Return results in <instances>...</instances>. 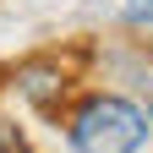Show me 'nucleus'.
<instances>
[{
  "label": "nucleus",
  "mask_w": 153,
  "mask_h": 153,
  "mask_svg": "<svg viewBox=\"0 0 153 153\" xmlns=\"http://www.w3.org/2000/svg\"><path fill=\"white\" fill-rule=\"evenodd\" d=\"M71 153H137L148 142V115L131 99H115V93H93L71 109L66 126Z\"/></svg>",
  "instance_id": "1"
},
{
  "label": "nucleus",
  "mask_w": 153,
  "mask_h": 153,
  "mask_svg": "<svg viewBox=\"0 0 153 153\" xmlns=\"http://www.w3.org/2000/svg\"><path fill=\"white\" fill-rule=\"evenodd\" d=\"M11 82H16V93H27L38 109H55V104L66 99V76L55 71V66H22Z\"/></svg>",
  "instance_id": "2"
},
{
  "label": "nucleus",
  "mask_w": 153,
  "mask_h": 153,
  "mask_svg": "<svg viewBox=\"0 0 153 153\" xmlns=\"http://www.w3.org/2000/svg\"><path fill=\"white\" fill-rule=\"evenodd\" d=\"M0 153H27V148H22V142H16V137H11V131H6V126H0Z\"/></svg>",
  "instance_id": "3"
},
{
  "label": "nucleus",
  "mask_w": 153,
  "mask_h": 153,
  "mask_svg": "<svg viewBox=\"0 0 153 153\" xmlns=\"http://www.w3.org/2000/svg\"><path fill=\"white\" fill-rule=\"evenodd\" d=\"M148 120H153V109H148Z\"/></svg>",
  "instance_id": "4"
}]
</instances>
